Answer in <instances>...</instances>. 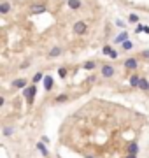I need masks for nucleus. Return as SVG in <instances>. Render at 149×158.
Here are the masks:
<instances>
[{
    "label": "nucleus",
    "instance_id": "f257e3e1",
    "mask_svg": "<svg viewBox=\"0 0 149 158\" xmlns=\"http://www.w3.org/2000/svg\"><path fill=\"white\" fill-rule=\"evenodd\" d=\"M35 92H37V88H35V84H32V86H28V88H25V97H27V100H28V104H32L34 102V99H35Z\"/></svg>",
    "mask_w": 149,
    "mask_h": 158
},
{
    "label": "nucleus",
    "instance_id": "f03ea898",
    "mask_svg": "<svg viewBox=\"0 0 149 158\" xmlns=\"http://www.w3.org/2000/svg\"><path fill=\"white\" fill-rule=\"evenodd\" d=\"M86 28H88V25H86L84 21L74 23V34H77V35H83V34L86 32Z\"/></svg>",
    "mask_w": 149,
    "mask_h": 158
},
{
    "label": "nucleus",
    "instance_id": "7ed1b4c3",
    "mask_svg": "<svg viewBox=\"0 0 149 158\" xmlns=\"http://www.w3.org/2000/svg\"><path fill=\"white\" fill-rule=\"evenodd\" d=\"M102 76H104V77H112L114 76V67L112 65H102Z\"/></svg>",
    "mask_w": 149,
    "mask_h": 158
},
{
    "label": "nucleus",
    "instance_id": "20e7f679",
    "mask_svg": "<svg viewBox=\"0 0 149 158\" xmlns=\"http://www.w3.org/2000/svg\"><path fill=\"white\" fill-rule=\"evenodd\" d=\"M125 69H128V70L137 69V60H135V58H128L126 62H125Z\"/></svg>",
    "mask_w": 149,
    "mask_h": 158
},
{
    "label": "nucleus",
    "instance_id": "39448f33",
    "mask_svg": "<svg viewBox=\"0 0 149 158\" xmlns=\"http://www.w3.org/2000/svg\"><path fill=\"white\" fill-rule=\"evenodd\" d=\"M126 153H128V155H137V153H139V146H137L135 142L128 144V146H126Z\"/></svg>",
    "mask_w": 149,
    "mask_h": 158
},
{
    "label": "nucleus",
    "instance_id": "423d86ee",
    "mask_svg": "<svg viewBox=\"0 0 149 158\" xmlns=\"http://www.w3.org/2000/svg\"><path fill=\"white\" fill-rule=\"evenodd\" d=\"M51 88H53V77H51V76H46V77H44V90L49 92Z\"/></svg>",
    "mask_w": 149,
    "mask_h": 158
},
{
    "label": "nucleus",
    "instance_id": "0eeeda50",
    "mask_svg": "<svg viewBox=\"0 0 149 158\" xmlns=\"http://www.w3.org/2000/svg\"><path fill=\"white\" fill-rule=\"evenodd\" d=\"M9 11H11V4H9V2H2V4H0V13H2V14H7Z\"/></svg>",
    "mask_w": 149,
    "mask_h": 158
},
{
    "label": "nucleus",
    "instance_id": "6e6552de",
    "mask_svg": "<svg viewBox=\"0 0 149 158\" xmlns=\"http://www.w3.org/2000/svg\"><path fill=\"white\" fill-rule=\"evenodd\" d=\"M12 86L14 88H25L27 86V79H16L14 83H12Z\"/></svg>",
    "mask_w": 149,
    "mask_h": 158
},
{
    "label": "nucleus",
    "instance_id": "1a4fd4ad",
    "mask_svg": "<svg viewBox=\"0 0 149 158\" xmlns=\"http://www.w3.org/2000/svg\"><path fill=\"white\" fill-rule=\"evenodd\" d=\"M140 79L142 77H139V76H132V77H130V84H132L133 88H137L139 84H140Z\"/></svg>",
    "mask_w": 149,
    "mask_h": 158
},
{
    "label": "nucleus",
    "instance_id": "9d476101",
    "mask_svg": "<svg viewBox=\"0 0 149 158\" xmlns=\"http://www.w3.org/2000/svg\"><path fill=\"white\" fill-rule=\"evenodd\" d=\"M128 41V34L126 32H123V34H119V35L116 37V42H121V44H125Z\"/></svg>",
    "mask_w": 149,
    "mask_h": 158
},
{
    "label": "nucleus",
    "instance_id": "9b49d317",
    "mask_svg": "<svg viewBox=\"0 0 149 158\" xmlns=\"http://www.w3.org/2000/svg\"><path fill=\"white\" fill-rule=\"evenodd\" d=\"M139 88H140L142 92H147V90H149V81L142 77V79H140V84H139Z\"/></svg>",
    "mask_w": 149,
    "mask_h": 158
},
{
    "label": "nucleus",
    "instance_id": "f8f14e48",
    "mask_svg": "<svg viewBox=\"0 0 149 158\" xmlns=\"http://www.w3.org/2000/svg\"><path fill=\"white\" fill-rule=\"evenodd\" d=\"M32 11H34V13H37V14H39V13H44V11H46V5H44V4H37V5H34V7H32Z\"/></svg>",
    "mask_w": 149,
    "mask_h": 158
},
{
    "label": "nucleus",
    "instance_id": "ddd939ff",
    "mask_svg": "<svg viewBox=\"0 0 149 158\" xmlns=\"http://www.w3.org/2000/svg\"><path fill=\"white\" fill-rule=\"evenodd\" d=\"M69 7L76 11V9L81 7V2H79V0H69Z\"/></svg>",
    "mask_w": 149,
    "mask_h": 158
},
{
    "label": "nucleus",
    "instance_id": "4468645a",
    "mask_svg": "<svg viewBox=\"0 0 149 158\" xmlns=\"http://www.w3.org/2000/svg\"><path fill=\"white\" fill-rule=\"evenodd\" d=\"M60 55H62V49H60V48H53V49L49 51V56H51V58L60 56Z\"/></svg>",
    "mask_w": 149,
    "mask_h": 158
},
{
    "label": "nucleus",
    "instance_id": "2eb2a0df",
    "mask_svg": "<svg viewBox=\"0 0 149 158\" xmlns=\"http://www.w3.org/2000/svg\"><path fill=\"white\" fill-rule=\"evenodd\" d=\"M37 149L41 151V153H42L44 156H48V149H46V146H44L42 142H39V144H37Z\"/></svg>",
    "mask_w": 149,
    "mask_h": 158
},
{
    "label": "nucleus",
    "instance_id": "dca6fc26",
    "mask_svg": "<svg viewBox=\"0 0 149 158\" xmlns=\"http://www.w3.org/2000/svg\"><path fill=\"white\" fill-rule=\"evenodd\" d=\"M84 69H86V70H93V69H95V62H86Z\"/></svg>",
    "mask_w": 149,
    "mask_h": 158
},
{
    "label": "nucleus",
    "instance_id": "f3484780",
    "mask_svg": "<svg viewBox=\"0 0 149 158\" xmlns=\"http://www.w3.org/2000/svg\"><path fill=\"white\" fill-rule=\"evenodd\" d=\"M132 48H133V44L130 42V41H126V42L123 44V49H125V51H130Z\"/></svg>",
    "mask_w": 149,
    "mask_h": 158
},
{
    "label": "nucleus",
    "instance_id": "a211bd4d",
    "mask_svg": "<svg viewBox=\"0 0 149 158\" xmlns=\"http://www.w3.org/2000/svg\"><path fill=\"white\" fill-rule=\"evenodd\" d=\"M41 79H44V77H42V74H41V72H37L35 76H34V79H32V81H34V83H39Z\"/></svg>",
    "mask_w": 149,
    "mask_h": 158
},
{
    "label": "nucleus",
    "instance_id": "6ab92c4d",
    "mask_svg": "<svg viewBox=\"0 0 149 158\" xmlns=\"http://www.w3.org/2000/svg\"><path fill=\"white\" fill-rule=\"evenodd\" d=\"M12 132H14V128H11V127H7V128H4V135H5V137H9L11 134H12Z\"/></svg>",
    "mask_w": 149,
    "mask_h": 158
},
{
    "label": "nucleus",
    "instance_id": "aec40b11",
    "mask_svg": "<svg viewBox=\"0 0 149 158\" xmlns=\"http://www.w3.org/2000/svg\"><path fill=\"white\" fill-rule=\"evenodd\" d=\"M128 20H130L132 23H137V21H139V16H137V14H130V18H128Z\"/></svg>",
    "mask_w": 149,
    "mask_h": 158
},
{
    "label": "nucleus",
    "instance_id": "412c9836",
    "mask_svg": "<svg viewBox=\"0 0 149 158\" xmlns=\"http://www.w3.org/2000/svg\"><path fill=\"white\" fill-rule=\"evenodd\" d=\"M112 48H111V46H105V48H104V53H105V55H109V56H111V53H112Z\"/></svg>",
    "mask_w": 149,
    "mask_h": 158
},
{
    "label": "nucleus",
    "instance_id": "4be33fe9",
    "mask_svg": "<svg viewBox=\"0 0 149 158\" xmlns=\"http://www.w3.org/2000/svg\"><path fill=\"white\" fill-rule=\"evenodd\" d=\"M67 99H69L67 95H60V97H56V102H58V104H60V102H65V100H67Z\"/></svg>",
    "mask_w": 149,
    "mask_h": 158
},
{
    "label": "nucleus",
    "instance_id": "5701e85b",
    "mask_svg": "<svg viewBox=\"0 0 149 158\" xmlns=\"http://www.w3.org/2000/svg\"><path fill=\"white\" fill-rule=\"evenodd\" d=\"M144 30H146V27H142V25H137V27H135V32H137V34H140Z\"/></svg>",
    "mask_w": 149,
    "mask_h": 158
},
{
    "label": "nucleus",
    "instance_id": "b1692460",
    "mask_svg": "<svg viewBox=\"0 0 149 158\" xmlns=\"http://www.w3.org/2000/svg\"><path fill=\"white\" fill-rule=\"evenodd\" d=\"M58 74H60V77H65V76H67V70H65V69H60Z\"/></svg>",
    "mask_w": 149,
    "mask_h": 158
},
{
    "label": "nucleus",
    "instance_id": "393cba45",
    "mask_svg": "<svg viewBox=\"0 0 149 158\" xmlns=\"http://www.w3.org/2000/svg\"><path fill=\"white\" fill-rule=\"evenodd\" d=\"M142 56H146V58H149V51H142Z\"/></svg>",
    "mask_w": 149,
    "mask_h": 158
},
{
    "label": "nucleus",
    "instance_id": "a878e982",
    "mask_svg": "<svg viewBox=\"0 0 149 158\" xmlns=\"http://www.w3.org/2000/svg\"><path fill=\"white\" fill-rule=\"evenodd\" d=\"M126 158H137L135 155H126Z\"/></svg>",
    "mask_w": 149,
    "mask_h": 158
},
{
    "label": "nucleus",
    "instance_id": "bb28decb",
    "mask_svg": "<svg viewBox=\"0 0 149 158\" xmlns=\"http://www.w3.org/2000/svg\"><path fill=\"white\" fill-rule=\"evenodd\" d=\"M84 158H93V156H90V155H84Z\"/></svg>",
    "mask_w": 149,
    "mask_h": 158
}]
</instances>
